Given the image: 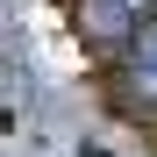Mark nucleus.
Here are the masks:
<instances>
[{"mask_svg": "<svg viewBox=\"0 0 157 157\" xmlns=\"http://www.w3.org/2000/svg\"><path fill=\"white\" fill-rule=\"evenodd\" d=\"M121 78H128V93H136V100H157V14L121 43Z\"/></svg>", "mask_w": 157, "mask_h": 157, "instance_id": "f257e3e1", "label": "nucleus"}, {"mask_svg": "<svg viewBox=\"0 0 157 157\" xmlns=\"http://www.w3.org/2000/svg\"><path fill=\"white\" fill-rule=\"evenodd\" d=\"M150 14H157V0H86V29L114 36V43H128Z\"/></svg>", "mask_w": 157, "mask_h": 157, "instance_id": "f03ea898", "label": "nucleus"}]
</instances>
